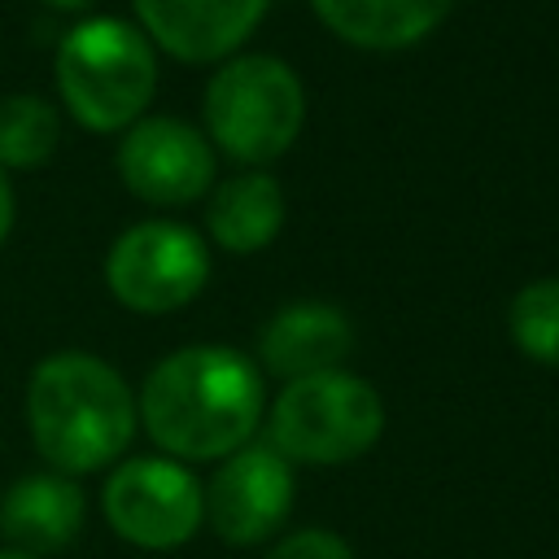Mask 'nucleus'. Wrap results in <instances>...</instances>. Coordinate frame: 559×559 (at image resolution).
Listing matches in <instances>:
<instances>
[{"mask_svg":"<svg viewBox=\"0 0 559 559\" xmlns=\"http://www.w3.org/2000/svg\"><path fill=\"white\" fill-rule=\"evenodd\" d=\"M148 437L175 459H227L258 432L262 376L227 345H188L162 358L140 389Z\"/></svg>","mask_w":559,"mask_h":559,"instance_id":"nucleus-1","label":"nucleus"},{"mask_svg":"<svg viewBox=\"0 0 559 559\" xmlns=\"http://www.w3.org/2000/svg\"><path fill=\"white\" fill-rule=\"evenodd\" d=\"M26 419L35 450L61 476H79L109 467L131 445L135 402L127 380L105 358L66 349L31 371Z\"/></svg>","mask_w":559,"mask_h":559,"instance_id":"nucleus-2","label":"nucleus"},{"mask_svg":"<svg viewBox=\"0 0 559 559\" xmlns=\"http://www.w3.org/2000/svg\"><path fill=\"white\" fill-rule=\"evenodd\" d=\"M57 92L74 122L122 131L140 122L157 92V57L140 26L122 17H87L57 48Z\"/></svg>","mask_w":559,"mask_h":559,"instance_id":"nucleus-3","label":"nucleus"},{"mask_svg":"<svg viewBox=\"0 0 559 559\" xmlns=\"http://www.w3.org/2000/svg\"><path fill=\"white\" fill-rule=\"evenodd\" d=\"M301 122H306V92L293 66L280 57L266 52L231 57L214 70L205 87L210 140L245 166H262L288 153Z\"/></svg>","mask_w":559,"mask_h":559,"instance_id":"nucleus-4","label":"nucleus"},{"mask_svg":"<svg viewBox=\"0 0 559 559\" xmlns=\"http://www.w3.org/2000/svg\"><path fill=\"white\" fill-rule=\"evenodd\" d=\"M384 432L380 393L349 376L323 371L284 384L271 406V445L293 463H349Z\"/></svg>","mask_w":559,"mask_h":559,"instance_id":"nucleus-5","label":"nucleus"},{"mask_svg":"<svg viewBox=\"0 0 559 559\" xmlns=\"http://www.w3.org/2000/svg\"><path fill=\"white\" fill-rule=\"evenodd\" d=\"M205 280H210L205 240L192 227L166 218L127 227L105 258L109 293L135 314L179 310L205 288Z\"/></svg>","mask_w":559,"mask_h":559,"instance_id":"nucleus-6","label":"nucleus"},{"mask_svg":"<svg viewBox=\"0 0 559 559\" xmlns=\"http://www.w3.org/2000/svg\"><path fill=\"white\" fill-rule=\"evenodd\" d=\"M100 502L109 528L140 550L183 546L205 515V489L175 459H127L105 480Z\"/></svg>","mask_w":559,"mask_h":559,"instance_id":"nucleus-7","label":"nucleus"},{"mask_svg":"<svg viewBox=\"0 0 559 559\" xmlns=\"http://www.w3.org/2000/svg\"><path fill=\"white\" fill-rule=\"evenodd\" d=\"M118 175L148 205H188L214 183V148L179 118H140L118 144Z\"/></svg>","mask_w":559,"mask_h":559,"instance_id":"nucleus-8","label":"nucleus"},{"mask_svg":"<svg viewBox=\"0 0 559 559\" xmlns=\"http://www.w3.org/2000/svg\"><path fill=\"white\" fill-rule=\"evenodd\" d=\"M293 489V463L275 445H240L205 489L210 528L231 546H253L288 520Z\"/></svg>","mask_w":559,"mask_h":559,"instance_id":"nucleus-9","label":"nucleus"},{"mask_svg":"<svg viewBox=\"0 0 559 559\" xmlns=\"http://www.w3.org/2000/svg\"><path fill=\"white\" fill-rule=\"evenodd\" d=\"M148 44L179 61H223L266 13V0H131Z\"/></svg>","mask_w":559,"mask_h":559,"instance_id":"nucleus-10","label":"nucleus"},{"mask_svg":"<svg viewBox=\"0 0 559 559\" xmlns=\"http://www.w3.org/2000/svg\"><path fill=\"white\" fill-rule=\"evenodd\" d=\"M354 349L349 319L328 301H293L275 310L258 336V358L280 380H306L323 371H341Z\"/></svg>","mask_w":559,"mask_h":559,"instance_id":"nucleus-11","label":"nucleus"},{"mask_svg":"<svg viewBox=\"0 0 559 559\" xmlns=\"http://www.w3.org/2000/svg\"><path fill=\"white\" fill-rule=\"evenodd\" d=\"M83 528V489L74 476L61 472H35L4 489L0 498V533L9 550L22 555H57L66 550Z\"/></svg>","mask_w":559,"mask_h":559,"instance_id":"nucleus-12","label":"nucleus"},{"mask_svg":"<svg viewBox=\"0 0 559 559\" xmlns=\"http://www.w3.org/2000/svg\"><path fill=\"white\" fill-rule=\"evenodd\" d=\"M319 22L354 48L397 52L419 44L450 9V0H310Z\"/></svg>","mask_w":559,"mask_h":559,"instance_id":"nucleus-13","label":"nucleus"},{"mask_svg":"<svg viewBox=\"0 0 559 559\" xmlns=\"http://www.w3.org/2000/svg\"><path fill=\"white\" fill-rule=\"evenodd\" d=\"M205 223H210L214 245H223L227 253H258L284 227V192L262 170L231 175L227 183L214 188Z\"/></svg>","mask_w":559,"mask_h":559,"instance_id":"nucleus-14","label":"nucleus"},{"mask_svg":"<svg viewBox=\"0 0 559 559\" xmlns=\"http://www.w3.org/2000/svg\"><path fill=\"white\" fill-rule=\"evenodd\" d=\"M57 148V109L44 96L17 92L0 100V170H35Z\"/></svg>","mask_w":559,"mask_h":559,"instance_id":"nucleus-15","label":"nucleus"},{"mask_svg":"<svg viewBox=\"0 0 559 559\" xmlns=\"http://www.w3.org/2000/svg\"><path fill=\"white\" fill-rule=\"evenodd\" d=\"M507 332L524 358L559 367V280L524 284L507 306Z\"/></svg>","mask_w":559,"mask_h":559,"instance_id":"nucleus-16","label":"nucleus"},{"mask_svg":"<svg viewBox=\"0 0 559 559\" xmlns=\"http://www.w3.org/2000/svg\"><path fill=\"white\" fill-rule=\"evenodd\" d=\"M266 559H354L349 542L328 528H297L266 550Z\"/></svg>","mask_w":559,"mask_h":559,"instance_id":"nucleus-17","label":"nucleus"},{"mask_svg":"<svg viewBox=\"0 0 559 559\" xmlns=\"http://www.w3.org/2000/svg\"><path fill=\"white\" fill-rule=\"evenodd\" d=\"M9 231H13V188H9V179L0 170V245H4Z\"/></svg>","mask_w":559,"mask_h":559,"instance_id":"nucleus-18","label":"nucleus"},{"mask_svg":"<svg viewBox=\"0 0 559 559\" xmlns=\"http://www.w3.org/2000/svg\"><path fill=\"white\" fill-rule=\"evenodd\" d=\"M44 4H52V9H61V13H79V9H87L92 0H44Z\"/></svg>","mask_w":559,"mask_h":559,"instance_id":"nucleus-19","label":"nucleus"},{"mask_svg":"<svg viewBox=\"0 0 559 559\" xmlns=\"http://www.w3.org/2000/svg\"><path fill=\"white\" fill-rule=\"evenodd\" d=\"M0 559H35V555H22V550H0Z\"/></svg>","mask_w":559,"mask_h":559,"instance_id":"nucleus-20","label":"nucleus"}]
</instances>
